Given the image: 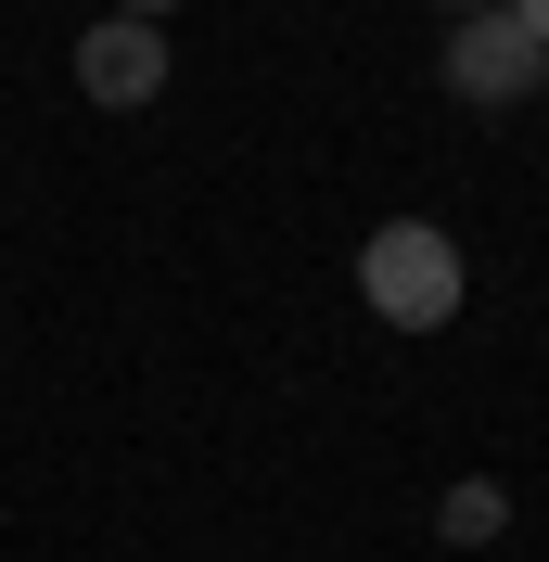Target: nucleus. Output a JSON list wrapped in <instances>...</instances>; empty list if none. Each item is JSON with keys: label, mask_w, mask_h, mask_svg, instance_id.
<instances>
[{"label": "nucleus", "mask_w": 549, "mask_h": 562, "mask_svg": "<svg viewBox=\"0 0 549 562\" xmlns=\"http://www.w3.org/2000/svg\"><path fill=\"white\" fill-rule=\"evenodd\" d=\"M358 294H371L396 333H447V319H460V244H447L435 217H383L371 244H358Z\"/></svg>", "instance_id": "1"}, {"label": "nucleus", "mask_w": 549, "mask_h": 562, "mask_svg": "<svg viewBox=\"0 0 549 562\" xmlns=\"http://www.w3.org/2000/svg\"><path fill=\"white\" fill-rule=\"evenodd\" d=\"M512 26H524V38H537V52H549V0H512Z\"/></svg>", "instance_id": "5"}, {"label": "nucleus", "mask_w": 549, "mask_h": 562, "mask_svg": "<svg viewBox=\"0 0 549 562\" xmlns=\"http://www.w3.org/2000/svg\"><path fill=\"white\" fill-rule=\"evenodd\" d=\"M77 90H90V103H154V90H167V38L141 26V13H103V26L77 38Z\"/></svg>", "instance_id": "3"}, {"label": "nucleus", "mask_w": 549, "mask_h": 562, "mask_svg": "<svg viewBox=\"0 0 549 562\" xmlns=\"http://www.w3.org/2000/svg\"><path fill=\"white\" fill-rule=\"evenodd\" d=\"M435 525H447V550H485V537L512 525V498H498V486H447V512H435Z\"/></svg>", "instance_id": "4"}, {"label": "nucleus", "mask_w": 549, "mask_h": 562, "mask_svg": "<svg viewBox=\"0 0 549 562\" xmlns=\"http://www.w3.org/2000/svg\"><path fill=\"white\" fill-rule=\"evenodd\" d=\"M447 13H485V0H447Z\"/></svg>", "instance_id": "7"}, {"label": "nucleus", "mask_w": 549, "mask_h": 562, "mask_svg": "<svg viewBox=\"0 0 549 562\" xmlns=\"http://www.w3.org/2000/svg\"><path fill=\"white\" fill-rule=\"evenodd\" d=\"M115 13H141V26H167V13H179V0H115Z\"/></svg>", "instance_id": "6"}, {"label": "nucleus", "mask_w": 549, "mask_h": 562, "mask_svg": "<svg viewBox=\"0 0 549 562\" xmlns=\"http://www.w3.org/2000/svg\"><path fill=\"white\" fill-rule=\"evenodd\" d=\"M435 77L460 90V103L512 115V103H537V90H549V52L512 26V13H460V26H447V52H435Z\"/></svg>", "instance_id": "2"}]
</instances>
